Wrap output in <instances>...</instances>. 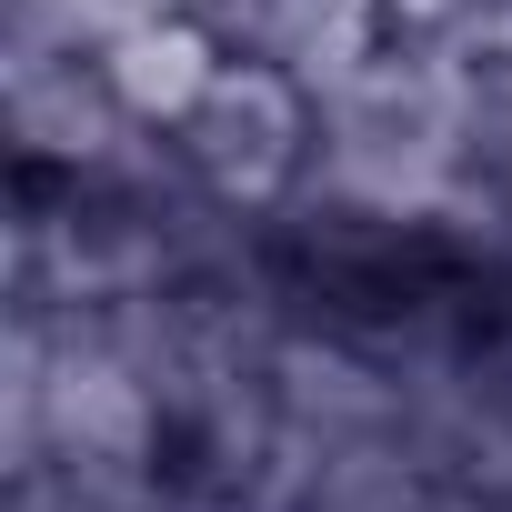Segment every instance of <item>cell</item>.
I'll return each instance as SVG.
<instances>
[{"label": "cell", "mask_w": 512, "mask_h": 512, "mask_svg": "<svg viewBox=\"0 0 512 512\" xmlns=\"http://www.w3.org/2000/svg\"><path fill=\"white\" fill-rule=\"evenodd\" d=\"M91 61H101V81L121 91V111H131L141 131H181V121L211 101V81L231 71V41H221L211 11H161V21L121 31V41L91 51Z\"/></svg>", "instance_id": "1"}, {"label": "cell", "mask_w": 512, "mask_h": 512, "mask_svg": "<svg viewBox=\"0 0 512 512\" xmlns=\"http://www.w3.org/2000/svg\"><path fill=\"white\" fill-rule=\"evenodd\" d=\"M161 11H201V0H11V31L51 41V51H111L121 31H141Z\"/></svg>", "instance_id": "2"}, {"label": "cell", "mask_w": 512, "mask_h": 512, "mask_svg": "<svg viewBox=\"0 0 512 512\" xmlns=\"http://www.w3.org/2000/svg\"><path fill=\"white\" fill-rule=\"evenodd\" d=\"M201 11H221V0H201Z\"/></svg>", "instance_id": "3"}]
</instances>
